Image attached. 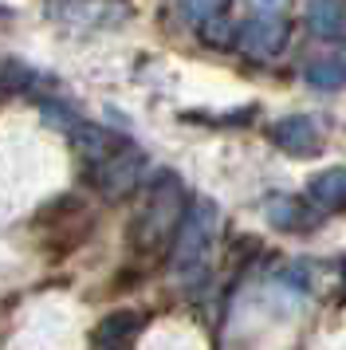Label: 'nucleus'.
<instances>
[{"label": "nucleus", "instance_id": "5", "mask_svg": "<svg viewBox=\"0 0 346 350\" xmlns=\"http://www.w3.org/2000/svg\"><path fill=\"white\" fill-rule=\"evenodd\" d=\"M307 201L323 213H334V208H346V170L334 165V170H323L307 181Z\"/></svg>", "mask_w": 346, "mask_h": 350}, {"label": "nucleus", "instance_id": "7", "mask_svg": "<svg viewBox=\"0 0 346 350\" xmlns=\"http://www.w3.org/2000/svg\"><path fill=\"white\" fill-rule=\"evenodd\" d=\"M307 24H311L315 36H343L346 32V4L343 0H311L307 4Z\"/></svg>", "mask_w": 346, "mask_h": 350}, {"label": "nucleus", "instance_id": "8", "mask_svg": "<svg viewBox=\"0 0 346 350\" xmlns=\"http://www.w3.org/2000/svg\"><path fill=\"white\" fill-rule=\"evenodd\" d=\"M267 217H271L276 228H295V232H303V228L311 224V213L299 205V201H287V197H276V201L267 205Z\"/></svg>", "mask_w": 346, "mask_h": 350}, {"label": "nucleus", "instance_id": "2", "mask_svg": "<svg viewBox=\"0 0 346 350\" xmlns=\"http://www.w3.org/2000/svg\"><path fill=\"white\" fill-rule=\"evenodd\" d=\"M181 217H185V189H181V181L173 174H161L150 185L146 205H142L138 221H134V240L142 248H157L181 224Z\"/></svg>", "mask_w": 346, "mask_h": 350}, {"label": "nucleus", "instance_id": "3", "mask_svg": "<svg viewBox=\"0 0 346 350\" xmlns=\"http://www.w3.org/2000/svg\"><path fill=\"white\" fill-rule=\"evenodd\" d=\"M240 48H244V55H252V59H271L276 51L287 44V24H283L280 16H267V12H260L256 20H248L244 28H240Z\"/></svg>", "mask_w": 346, "mask_h": 350}, {"label": "nucleus", "instance_id": "9", "mask_svg": "<svg viewBox=\"0 0 346 350\" xmlns=\"http://www.w3.org/2000/svg\"><path fill=\"white\" fill-rule=\"evenodd\" d=\"M307 83L319 91H338V87H346V64L343 59H319L307 67Z\"/></svg>", "mask_w": 346, "mask_h": 350}, {"label": "nucleus", "instance_id": "11", "mask_svg": "<svg viewBox=\"0 0 346 350\" xmlns=\"http://www.w3.org/2000/svg\"><path fill=\"white\" fill-rule=\"evenodd\" d=\"M256 8L267 12V16H280L283 8H287V0H256Z\"/></svg>", "mask_w": 346, "mask_h": 350}, {"label": "nucleus", "instance_id": "4", "mask_svg": "<svg viewBox=\"0 0 346 350\" xmlns=\"http://www.w3.org/2000/svg\"><path fill=\"white\" fill-rule=\"evenodd\" d=\"M271 142L280 146L283 154H291V158H311L323 146V134H319V126L307 114H291V118H280L271 126Z\"/></svg>", "mask_w": 346, "mask_h": 350}, {"label": "nucleus", "instance_id": "10", "mask_svg": "<svg viewBox=\"0 0 346 350\" xmlns=\"http://www.w3.org/2000/svg\"><path fill=\"white\" fill-rule=\"evenodd\" d=\"M181 8H185V16L193 24H209L213 16H220L224 0H181Z\"/></svg>", "mask_w": 346, "mask_h": 350}, {"label": "nucleus", "instance_id": "12", "mask_svg": "<svg viewBox=\"0 0 346 350\" xmlns=\"http://www.w3.org/2000/svg\"><path fill=\"white\" fill-rule=\"evenodd\" d=\"M343 284H346V268H343Z\"/></svg>", "mask_w": 346, "mask_h": 350}, {"label": "nucleus", "instance_id": "1", "mask_svg": "<svg viewBox=\"0 0 346 350\" xmlns=\"http://www.w3.org/2000/svg\"><path fill=\"white\" fill-rule=\"evenodd\" d=\"M220 208L213 201H193L185 217L177 224V244H173V275L181 284H201L209 271V256H213V240H217Z\"/></svg>", "mask_w": 346, "mask_h": 350}, {"label": "nucleus", "instance_id": "6", "mask_svg": "<svg viewBox=\"0 0 346 350\" xmlns=\"http://www.w3.org/2000/svg\"><path fill=\"white\" fill-rule=\"evenodd\" d=\"M134 334H138V315L122 311V315H110V319L98 323L91 347L94 350H130V338H134Z\"/></svg>", "mask_w": 346, "mask_h": 350}]
</instances>
